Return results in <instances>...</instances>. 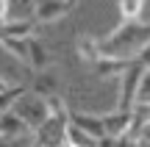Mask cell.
<instances>
[{
	"mask_svg": "<svg viewBox=\"0 0 150 147\" xmlns=\"http://www.w3.org/2000/svg\"><path fill=\"white\" fill-rule=\"evenodd\" d=\"M150 44V20L139 22H120L106 39H100V50L106 58L134 61Z\"/></svg>",
	"mask_w": 150,
	"mask_h": 147,
	"instance_id": "cell-1",
	"label": "cell"
},
{
	"mask_svg": "<svg viewBox=\"0 0 150 147\" xmlns=\"http://www.w3.org/2000/svg\"><path fill=\"white\" fill-rule=\"evenodd\" d=\"M11 111H14V114L25 122V128H28L31 133H36L39 128L45 125V120L50 117V108H47V103H45V97H36L33 92L25 94V97H22Z\"/></svg>",
	"mask_w": 150,
	"mask_h": 147,
	"instance_id": "cell-2",
	"label": "cell"
},
{
	"mask_svg": "<svg viewBox=\"0 0 150 147\" xmlns=\"http://www.w3.org/2000/svg\"><path fill=\"white\" fill-rule=\"evenodd\" d=\"M145 64L139 58H134L128 64V70L120 78V111H134L136 108V94H139V83L142 75H145Z\"/></svg>",
	"mask_w": 150,
	"mask_h": 147,
	"instance_id": "cell-3",
	"label": "cell"
},
{
	"mask_svg": "<svg viewBox=\"0 0 150 147\" xmlns=\"http://www.w3.org/2000/svg\"><path fill=\"white\" fill-rule=\"evenodd\" d=\"M67 128H70V111L67 114H50L45 120V125L33 133V142H39L42 147H61L67 142Z\"/></svg>",
	"mask_w": 150,
	"mask_h": 147,
	"instance_id": "cell-4",
	"label": "cell"
},
{
	"mask_svg": "<svg viewBox=\"0 0 150 147\" xmlns=\"http://www.w3.org/2000/svg\"><path fill=\"white\" fill-rule=\"evenodd\" d=\"M75 8V3H61V0H50V3H31V20L50 25V22L61 20L64 14H70Z\"/></svg>",
	"mask_w": 150,
	"mask_h": 147,
	"instance_id": "cell-5",
	"label": "cell"
},
{
	"mask_svg": "<svg viewBox=\"0 0 150 147\" xmlns=\"http://www.w3.org/2000/svg\"><path fill=\"white\" fill-rule=\"evenodd\" d=\"M70 125L78 131L89 133L92 139H106V125H103V114H86V111H70Z\"/></svg>",
	"mask_w": 150,
	"mask_h": 147,
	"instance_id": "cell-6",
	"label": "cell"
},
{
	"mask_svg": "<svg viewBox=\"0 0 150 147\" xmlns=\"http://www.w3.org/2000/svg\"><path fill=\"white\" fill-rule=\"evenodd\" d=\"M103 125H106V136L111 139H128L131 125H134V111H114V114H103Z\"/></svg>",
	"mask_w": 150,
	"mask_h": 147,
	"instance_id": "cell-7",
	"label": "cell"
},
{
	"mask_svg": "<svg viewBox=\"0 0 150 147\" xmlns=\"http://www.w3.org/2000/svg\"><path fill=\"white\" fill-rule=\"evenodd\" d=\"M28 133L31 131L25 128V122H22L14 111L0 117V139H20V136H28Z\"/></svg>",
	"mask_w": 150,
	"mask_h": 147,
	"instance_id": "cell-8",
	"label": "cell"
},
{
	"mask_svg": "<svg viewBox=\"0 0 150 147\" xmlns=\"http://www.w3.org/2000/svg\"><path fill=\"white\" fill-rule=\"evenodd\" d=\"M36 22L28 17V20H14V22H6L0 25V39H31Z\"/></svg>",
	"mask_w": 150,
	"mask_h": 147,
	"instance_id": "cell-9",
	"label": "cell"
},
{
	"mask_svg": "<svg viewBox=\"0 0 150 147\" xmlns=\"http://www.w3.org/2000/svg\"><path fill=\"white\" fill-rule=\"evenodd\" d=\"M50 64V53H47V47H45L39 39H28V67L31 70H36V72H45V67Z\"/></svg>",
	"mask_w": 150,
	"mask_h": 147,
	"instance_id": "cell-10",
	"label": "cell"
},
{
	"mask_svg": "<svg viewBox=\"0 0 150 147\" xmlns=\"http://www.w3.org/2000/svg\"><path fill=\"white\" fill-rule=\"evenodd\" d=\"M33 94L36 97H53V94H59V78L50 70L36 72V78H33Z\"/></svg>",
	"mask_w": 150,
	"mask_h": 147,
	"instance_id": "cell-11",
	"label": "cell"
},
{
	"mask_svg": "<svg viewBox=\"0 0 150 147\" xmlns=\"http://www.w3.org/2000/svg\"><path fill=\"white\" fill-rule=\"evenodd\" d=\"M128 64H131V61L106 58V56H103V58L95 64V75H97V78H122V72L128 70Z\"/></svg>",
	"mask_w": 150,
	"mask_h": 147,
	"instance_id": "cell-12",
	"label": "cell"
},
{
	"mask_svg": "<svg viewBox=\"0 0 150 147\" xmlns=\"http://www.w3.org/2000/svg\"><path fill=\"white\" fill-rule=\"evenodd\" d=\"M78 56L83 61H89L92 67L103 58V50H100V39H92V36H81L78 39Z\"/></svg>",
	"mask_w": 150,
	"mask_h": 147,
	"instance_id": "cell-13",
	"label": "cell"
},
{
	"mask_svg": "<svg viewBox=\"0 0 150 147\" xmlns=\"http://www.w3.org/2000/svg\"><path fill=\"white\" fill-rule=\"evenodd\" d=\"M145 8L147 3H142V0H122L120 3V22H139Z\"/></svg>",
	"mask_w": 150,
	"mask_h": 147,
	"instance_id": "cell-14",
	"label": "cell"
},
{
	"mask_svg": "<svg viewBox=\"0 0 150 147\" xmlns=\"http://www.w3.org/2000/svg\"><path fill=\"white\" fill-rule=\"evenodd\" d=\"M0 44L28 67V39H0Z\"/></svg>",
	"mask_w": 150,
	"mask_h": 147,
	"instance_id": "cell-15",
	"label": "cell"
},
{
	"mask_svg": "<svg viewBox=\"0 0 150 147\" xmlns=\"http://www.w3.org/2000/svg\"><path fill=\"white\" fill-rule=\"evenodd\" d=\"M136 106H145L150 108V70L142 75V83H139V94H136Z\"/></svg>",
	"mask_w": 150,
	"mask_h": 147,
	"instance_id": "cell-16",
	"label": "cell"
},
{
	"mask_svg": "<svg viewBox=\"0 0 150 147\" xmlns=\"http://www.w3.org/2000/svg\"><path fill=\"white\" fill-rule=\"evenodd\" d=\"M28 144V136H20V139H0V147H25Z\"/></svg>",
	"mask_w": 150,
	"mask_h": 147,
	"instance_id": "cell-17",
	"label": "cell"
},
{
	"mask_svg": "<svg viewBox=\"0 0 150 147\" xmlns=\"http://www.w3.org/2000/svg\"><path fill=\"white\" fill-rule=\"evenodd\" d=\"M8 8H11V6L6 3V0H0V25H6V22H8Z\"/></svg>",
	"mask_w": 150,
	"mask_h": 147,
	"instance_id": "cell-18",
	"label": "cell"
},
{
	"mask_svg": "<svg viewBox=\"0 0 150 147\" xmlns=\"http://www.w3.org/2000/svg\"><path fill=\"white\" fill-rule=\"evenodd\" d=\"M136 58H139V61H142V64H145V70H150V44H147V47H145V50H142V53H139V56H136Z\"/></svg>",
	"mask_w": 150,
	"mask_h": 147,
	"instance_id": "cell-19",
	"label": "cell"
},
{
	"mask_svg": "<svg viewBox=\"0 0 150 147\" xmlns=\"http://www.w3.org/2000/svg\"><path fill=\"white\" fill-rule=\"evenodd\" d=\"M8 89H11V86H8V83L3 81V78H0V94H3V92H8Z\"/></svg>",
	"mask_w": 150,
	"mask_h": 147,
	"instance_id": "cell-20",
	"label": "cell"
},
{
	"mask_svg": "<svg viewBox=\"0 0 150 147\" xmlns=\"http://www.w3.org/2000/svg\"><path fill=\"white\" fill-rule=\"evenodd\" d=\"M31 147H42V144H39V142H31Z\"/></svg>",
	"mask_w": 150,
	"mask_h": 147,
	"instance_id": "cell-21",
	"label": "cell"
}]
</instances>
